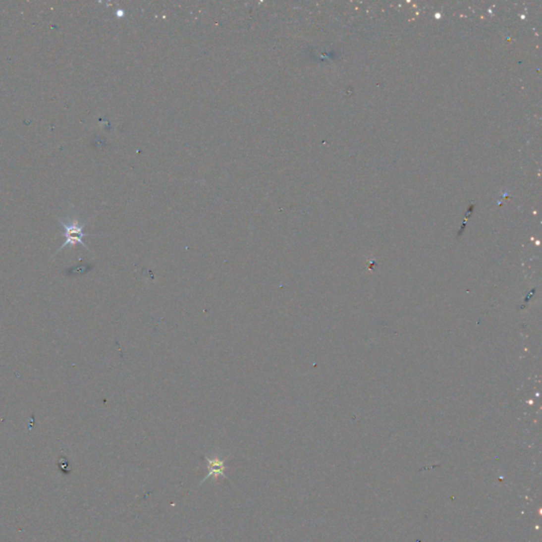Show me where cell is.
<instances>
[{
    "mask_svg": "<svg viewBox=\"0 0 542 542\" xmlns=\"http://www.w3.org/2000/svg\"><path fill=\"white\" fill-rule=\"evenodd\" d=\"M58 221L61 223V226L64 227V230H65L64 232L65 243L57 250V252L67 246H75L76 244H81L82 246L86 248L87 250H89L86 244L84 243V237L86 236V234L84 233V224H81L77 219L64 221L63 219L58 218Z\"/></svg>",
    "mask_w": 542,
    "mask_h": 542,
    "instance_id": "6da1fadb",
    "label": "cell"
},
{
    "mask_svg": "<svg viewBox=\"0 0 542 542\" xmlns=\"http://www.w3.org/2000/svg\"><path fill=\"white\" fill-rule=\"evenodd\" d=\"M208 467L210 469V472L207 476V479L210 477H217V476H223L222 470L224 469V462L219 460L218 458L214 459H208Z\"/></svg>",
    "mask_w": 542,
    "mask_h": 542,
    "instance_id": "7a4b0ae2",
    "label": "cell"
}]
</instances>
